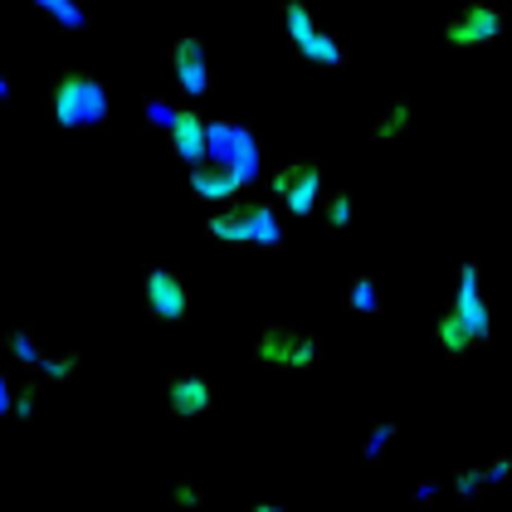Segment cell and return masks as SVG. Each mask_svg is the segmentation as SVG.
I'll return each mask as SVG.
<instances>
[{"mask_svg":"<svg viewBox=\"0 0 512 512\" xmlns=\"http://www.w3.org/2000/svg\"><path fill=\"white\" fill-rule=\"evenodd\" d=\"M244 352H249L254 366H264L269 376H313L322 366V356H327V342L317 332H308V327H298V322L269 317V322H259L249 332Z\"/></svg>","mask_w":512,"mask_h":512,"instance_id":"6da1fadb","label":"cell"},{"mask_svg":"<svg viewBox=\"0 0 512 512\" xmlns=\"http://www.w3.org/2000/svg\"><path fill=\"white\" fill-rule=\"evenodd\" d=\"M44 118L59 132H93L113 118V93L93 69H69L44 88Z\"/></svg>","mask_w":512,"mask_h":512,"instance_id":"7a4b0ae2","label":"cell"},{"mask_svg":"<svg viewBox=\"0 0 512 512\" xmlns=\"http://www.w3.org/2000/svg\"><path fill=\"white\" fill-rule=\"evenodd\" d=\"M274 10H278V20H283V40L293 44V54L303 64L327 69V74H347L352 69V49L317 20L313 0H274Z\"/></svg>","mask_w":512,"mask_h":512,"instance_id":"3957f363","label":"cell"},{"mask_svg":"<svg viewBox=\"0 0 512 512\" xmlns=\"http://www.w3.org/2000/svg\"><path fill=\"white\" fill-rule=\"evenodd\" d=\"M205 161L235 171L239 181L254 191L259 176H264V132L254 122L235 118V113H220V118H205Z\"/></svg>","mask_w":512,"mask_h":512,"instance_id":"277c9868","label":"cell"},{"mask_svg":"<svg viewBox=\"0 0 512 512\" xmlns=\"http://www.w3.org/2000/svg\"><path fill=\"white\" fill-rule=\"evenodd\" d=\"M259 191L283 210V220H308V215H317V200L327 191V161L293 157V161H283V166H264Z\"/></svg>","mask_w":512,"mask_h":512,"instance_id":"5b68a950","label":"cell"},{"mask_svg":"<svg viewBox=\"0 0 512 512\" xmlns=\"http://www.w3.org/2000/svg\"><path fill=\"white\" fill-rule=\"evenodd\" d=\"M444 313L464 327L473 352L493 347V298H488V274H483L478 259H459V264H454V288H449Z\"/></svg>","mask_w":512,"mask_h":512,"instance_id":"8992f818","label":"cell"},{"mask_svg":"<svg viewBox=\"0 0 512 512\" xmlns=\"http://www.w3.org/2000/svg\"><path fill=\"white\" fill-rule=\"evenodd\" d=\"M137 298H142V313L147 322H157V327H181V322H191L196 313V293H191V283L186 274L176 269V264H147L142 278H137Z\"/></svg>","mask_w":512,"mask_h":512,"instance_id":"52a82bcc","label":"cell"},{"mask_svg":"<svg viewBox=\"0 0 512 512\" xmlns=\"http://www.w3.org/2000/svg\"><path fill=\"white\" fill-rule=\"evenodd\" d=\"M508 30V5H493V0H464L449 10V20L439 25V40L449 49H464V54H478L488 44L503 40Z\"/></svg>","mask_w":512,"mask_h":512,"instance_id":"ba28073f","label":"cell"},{"mask_svg":"<svg viewBox=\"0 0 512 512\" xmlns=\"http://www.w3.org/2000/svg\"><path fill=\"white\" fill-rule=\"evenodd\" d=\"M166 74L176 79V93L186 103H205L215 93V64H210V44L200 30H181L166 44Z\"/></svg>","mask_w":512,"mask_h":512,"instance_id":"9c48e42d","label":"cell"},{"mask_svg":"<svg viewBox=\"0 0 512 512\" xmlns=\"http://www.w3.org/2000/svg\"><path fill=\"white\" fill-rule=\"evenodd\" d=\"M215 410V381L205 371H171L161 381V415L171 425H196Z\"/></svg>","mask_w":512,"mask_h":512,"instance_id":"30bf717a","label":"cell"},{"mask_svg":"<svg viewBox=\"0 0 512 512\" xmlns=\"http://www.w3.org/2000/svg\"><path fill=\"white\" fill-rule=\"evenodd\" d=\"M205 108L200 103H176V113L166 122V132H161V147H166V157L181 161L186 171L205 161Z\"/></svg>","mask_w":512,"mask_h":512,"instance_id":"8fae6325","label":"cell"},{"mask_svg":"<svg viewBox=\"0 0 512 512\" xmlns=\"http://www.w3.org/2000/svg\"><path fill=\"white\" fill-rule=\"evenodd\" d=\"M239 215H244L249 249H269V254H278V249L288 244V220H283V210H278L269 196L244 191V196H239Z\"/></svg>","mask_w":512,"mask_h":512,"instance_id":"7c38bea8","label":"cell"},{"mask_svg":"<svg viewBox=\"0 0 512 512\" xmlns=\"http://www.w3.org/2000/svg\"><path fill=\"white\" fill-rule=\"evenodd\" d=\"M186 191L196 200L200 210H210V205H225V200H239L249 186L239 181L235 171H225V166H215V161H200L186 171Z\"/></svg>","mask_w":512,"mask_h":512,"instance_id":"4fadbf2b","label":"cell"},{"mask_svg":"<svg viewBox=\"0 0 512 512\" xmlns=\"http://www.w3.org/2000/svg\"><path fill=\"white\" fill-rule=\"evenodd\" d=\"M44 352H49V347L40 342V332H35L30 322H10V327L0 332V356H5V366L20 371V376H30V371L40 366Z\"/></svg>","mask_w":512,"mask_h":512,"instance_id":"5bb4252c","label":"cell"},{"mask_svg":"<svg viewBox=\"0 0 512 512\" xmlns=\"http://www.w3.org/2000/svg\"><path fill=\"white\" fill-rule=\"evenodd\" d=\"M200 239H205V244H225V249H249V235H244V215H239V200L210 205V210L200 215Z\"/></svg>","mask_w":512,"mask_h":512,"instance_id":"9a60e30c","label":"cell"},{"mask_svg":"<svg viewBox=\"0 0 512 512\" xmlns=\"http://www.w3.org/2000/svg\"><path fill=\"white\" fill-rule=\"evenodd\" d=\"M410 127H415V108H410V98L400 93V98H391V103L371 118L366 137H371V147H395V142L410 137Z\"/></svg>","mask_w":512,"mask_h":512,"instance_id":"2e32d148","label":"cell"},{"mask_svg":"<svg viewBox=\"0 0 512 512\" xmlns=\"http://www.w3.org/2000/svg\"><path fill=\"white\" fill-rule=\"evenodd\" d=\"M342 308L352 317H381L386 313V288H381V278L366 274V269L347 274V283H342Z\"/></svg>","mask_w":512,"mask_h":512,"instance_id":"e0dca14e","label":"cell"},{"mask_svg":"<svg viewBox=\"0 0 512 512\" xmlns=\"http://www.w3.org/2000/svg\"><path fill=\"white\" fill-rule=\"evenodd\" d=\"M83 366H88V356L79 347H59V352H44L40 366L30 371V376H40L44 391H64V386H74L83 376Z\"/></svg>","mask_w":512,"mask_h":512,"instance_id":"ac0fdd59","label":"cell"},{"mask_svg":"<svg viewBox=\"0 0 512 512\" xmlns=\"http://www.w3.org/2000/svg\"><path fill=\"white\" fill-rule=\"evenodd\" d=\"M395 439H400V420H395V415L371 420L366 434H361V444H356V464H361V469H381V464L391 459Z\"/></svg>","mask_w":512,"mask_h":512,"instance_id":"d6986e66","label":"cell"},{"mask_svg":"<svg viewBox=\"0 0 512 512\" xmlns=\"http://www.w3.org/2000/svg\"><path fill=\"white\" fill-rule=\"evenodd\" d=\"M488 493H493V483H488L483 464H464V469H454L444 478V498H449L454 508H478Z\"/></svg>","mask_w":512,"mask_h":512,"instance_id":"ffe728a7","label":"cell"},{"mask_svg":"<svg viewBox=\"0 0 512 512\" xmlns=\"http://www.w3.org/2000/svg\"><path fill=\"white\" fill-rule=\"evenodd\" d=\"M30 5L40 10L59 35H88L93 30V15H88L83 0H30Z\"/></svg>","mask_w":512,"mask_h":512,"instance_id":"44dd1931","label":"cell"},{"mask_svg":"<svg viewBox=\"0 0 512 512\" xmlns=\"http://www.w3.org/2000/svg\"><path fill=\"white\" fill-rule=\"evenodd\" d=\"M356 191H347V186H327L322 191V200H317V215H322V225L332 230V235H347L356 225Z\"/></svg>","mask_w":512,"mask_h":512,"instance_id":"7402d4cb","label":"cell"},{"mask_svg":"<svg viewBox=\"0 0 512 512\" xmlns=\"http://www.w3.org/2000/svg\"><path fill=\"white\" fill-rule=\"evenodd\" d=\"M40 395H44L40 376H20L15 381V400H10V420L15 425H35L40 420Z\"/></svg>","mask_w":512,"mask_h":512,"instance_id":"603a6c76","label":"cell"},{"mask_svg":"<svg viewBox=\"0 0 512 512\" xmlns=\"http://www.w3.org/2000/svg\"><path fill=\"white\" fill-rule=\"evenodd\" d=\"M171 503H176V512H205L210 508V493L200 488L196 478H176L171 483Z\"/></svg>","mask_w":512,"mask_h":512,"instance_id":"cb8c5ba5","label":"cell"},{"mask_svg":"<svg viewBox=\"0 0 512 512\" xmlns=\"http://www.w3.org/2000/svg\"><path fill=\"white\" fill-rule=\"evenodd\" d=\"M171 113H176V98H166V93H147V98H142V122H147L157 137L166 132Z\"/></svg>","mask_w":512,"mask_h":512,"instance_id":"d4e9b609","label":"cell"},{"mask_svg":"<svg viewBox=\"0 0 512 512\" xmlns=\"http://www.w3.org/2000/svg\"><path fill=\"white\" fill-rule=\"evenodd\" d=\"M483 473H488V483H493V488H508L512 483V454L508 449L488 454V459H483Z\"/></svg>","mask_w":512,"mask_h":512,"instance_id":"484cf974","label":"cell"},{"mask_svg":"<svg viewBox=\"0 0 512 512\" xmlns=\"http://www.w3.org/2000/svg\"><path fill=\"white\" fill-rule=\"evenodd\" d=\"M439 498H444V478H420L410 488V508H434Z\"/></svg>","mask_w":512,"mask_h":512,"instance_id":"4316f807","label":"cell"},{"mask_svg":"<svg viewBox=\"0 0 512 512\" xmlns=\"http://www.w3.org/2000/svg\"><path fill=\"white\" fill-rule=\"evenodd\" d=\"M10 400H15V376L0 371V420H10Z\"/></svg>","mask_w":512,"mask_h":512,"instance_id":"83f0119b","label":"cell"},{"mask_svg":"<svg viewBox=\"0 0 512 512\" xmlns=\"http://www.w3.org/2000/svg\"><path fill=\"white\" fill-rule=\"evenodd\" d=\"M249 512H288V503H278V498H254Z\"/></svg>","mask_w":512,"mask_h":512,"instance_id":"f1b7e54d","label":"cell"},{"mask_svg":"<svg viewBox=\"0 0 512 512\" xmlns=\"http://www.w3.org/2000/svg\"><path fill=\"white\" fill-rule=\"evenodd\" d=\"M15 98V79H10V69H0V108Z\"/></svg>","mask_w":512,"mask_h":512,"instance_id":"f546056e","label":"cell"},{"mask_svg":"<svg viewBox=\"0 0 512 512\" xmlns=\"http://www.w3.org/2000/svg\"><path fill=\"white\" fill-rule=\"evenodd\" d=\"M400 5H420V0H400Z\"/></svg>","mask_w":512,"mask_h":512,"instance_id":"4dcf8cb0","label":"cell"},{"mask_svg":"<svg viewBox=\"0 0 512 512\" xmlns=\"http://www.w3.org/2000/svg\"><path fill=\"white\" fill-rule=\"evenodd\" d=\"M493 5H508V0H493Z\"/></svg>","mask_w":512,"mask_h":512,"instance_id":"1f68e13d","label":"cell"}]
</instances>
